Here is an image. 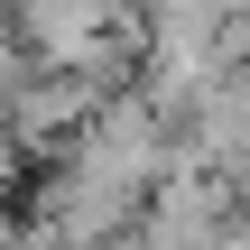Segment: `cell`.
Segmentation results:
<instances>
[{
    "label": "cell",
    "mask_w": 250,
    "mask_h": 250,
    "mask_svg": "<svg viewBox=\"0 0 250 250\" xmlns=\"http://www.w3.org/2000/svg\"><path fill=\"white\" fill-rule=\"evenodd\" d=\"M19 37L37 65H74V74H102L121 65V0H19Z\"/></svg>",
    "instance_id": "6da1fadb"
}]
</instances>
